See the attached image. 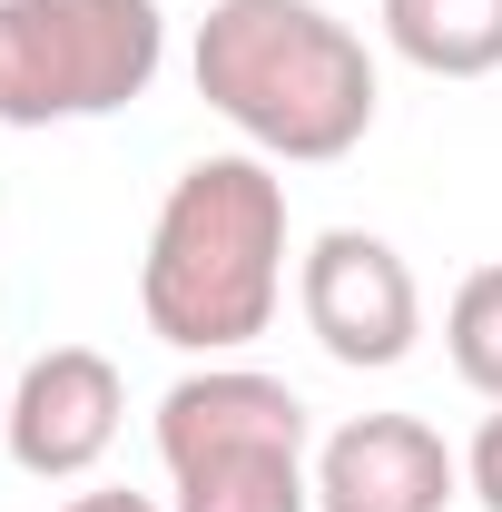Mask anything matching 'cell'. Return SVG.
Masks as SVG:
<instances>
[{
    "label": "cell",
    "instance_id": "1",
    "mask_svg": "<svg viewBox=\"0 0 502 512\" xmlns=\"http://www.w3.org/2000/svg\"><path fill=\"white\" fill-rule=\"evenodd\" d=\"M286 306V178L256 148L188 158L138 256V316L178 355H237Z\"/></svg>",
    "mask_w": 502,
    "mask_h": 512
},
{
    "label": "cell",
    "instance_id": "2",
    "mask_svg": "<svg viewBox=\"0 0 502 512\" xmlns=\"http://www.w3.org/2000/svg\"><path fill=\"white\" fill-rule=\"evenodd\" d=\"M188 79L276 168H335L375 128V50L325 0H207Z\"/></svg>",
    "mask_w": 502,
    "mask_h": 512
},
{
    "label": "cell",
    "instance_id": "3",
    "mask_svg": "<svg viewBox=\"0 0 502 512\" xmlns=\"http://www.w3.org/2000/svg\"><path fill=\"white\" fill-rule=\"evenodd\" d=\"M168 512H315L306 394L256 365H197L158 394Z\"/></svg>",
    "mask_w": 502,
    "mask_h": 512
},
{
    "label": "cell",
    "instance_id": "4",
    "mask_svg": "<svg viewBox=\"0 0 502 512\" xmlns=\"http://www.w3.org/2000/svg\"><path fill=\"white\" fill-rule=\"evenodd\" d=\"M168 69L158 0H0V128L119 119Z\"/></svg>",
    "mask_w": 502,
    "mask_h": 512
},
{
    "label": "cell",
    "instance_id": "5",
    "mask_svg": "<svg viewBox=\"0 0 502 512\" xmlns=\"http://www.w3.org/2000/svg\"><path fill=\"white\" fill-rule=\"evenodd\" d=\"M296 316L345 375H394L424 345V286L394 237L375 227H325L296 256Z\"/></svg>",
    "mask_w": 502,
    "mask_h": 512
},
{
    "label": "cell",
    "instance_id": "6",
    "mask_svg": "<svg viewBox=\"0 0 502 512\" xmlns=\"http://www.w3.org/2000/svg\"><path fill=\"white\" fill-rule=\"evenodd\" d=\"M128 424V384L99 345H50L10 375V414H0V444L30 483H79L99 473L109 444Z\"/></svg>",
    "mask_w": 502,
    "mask_h": 512
},
{
    "label": "cell",
    "instance_id": "7",
    "mask_svg": "<svg viewBox=\"0 0 502 512\" xmlns=\"http://www.w3.org/2000/svg\"><path fill=\"white\" fill-rule=\"evenodd\" d=\"M463 453L424 414H355L315 444V512H453Z\"/></svg>",
    "mask_w": 502,
    "mask_h": 512
},
{
    "label": "cell",
    "instance_id": "8",
    "mask_svg": "<svg viewBox=\"0 0 502 512\" xmlns=\"http://www.w3.org/2000/svg\"><path fill=\"white\" fill-rule=\"evenodd\" d=\"M384 50L424 79H493L502 69V0H375Z\"/></svg>",
    "mask_w": 502,
    "mask_h": 512
},
{
    "label": "cell",
    "instance_id": "9",
    "mask_svg": "<svg viewBox=\"0 0 502 512\" xmlns=\"http://www.w3.org/2000/svg\"><path fill=\"white\" fill-rule=\"evenodd\" d=\"M443 355H453V375L473 384L483 404H502V256L453 286V306H443Z\"/></svg>",
    "mask_w": 502,
    "mask_h": 512
},
{
    "label": "cell",
    "instance_id": "10",
    "mask_svg": "<svg viewBox=\"0 0 502 512\" xmlns=\"http://www.w3.org/2000/svg\"><path fill=\"white\" fill-rule=\"evenodd\" d=\"M463 493L483 512H502V404L473 424V444H463Z\"/></svg>",
    "mask_w": 502,
    "mask_h": 512
},
{
    "label": "cell",
    "instance_id": "11",
    "mask_svg": "<svg viewBox=\"0 0 502 512\" xmlns=\"http://www.w3.org/2000/svg\"><path fill=\"white\" fill-rule=\"evenodd\" d=\"M60 512H158V503H148V493H69Z\"/></svg>",
    "mask_w": 502,
    "mask_h": 512
},
{
    "label": "cell",
    "instance_id": "12",
    "mask_svg": "<svg viewBox=\"0 0 502 512\" xmlns=\"http://www.w3.org/2000/svg\"><path fill=\"white\" fill-rule=\"evenodd\" d=\"M0 414H10V375H0Z\"/></svg>",
    "mask_w": 502,
    "mask_h": 512
}]
</instances>
